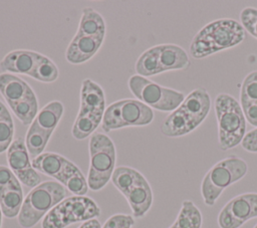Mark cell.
Instances as JSON below:
<instances>
[{"label": "cell", "instance_id": "cell-22", "mask_svg": "<svg viewBox=\"0 0 257 228\" xmlns=\"http://www.w3.org/2000/svg\"><path fill=\"white\" fill-rule=\"evenodd\" d=\"M102 118V113L79 109L71 129L73 138L81 141L90 137L101 124Z\"/></svg>", "mask_w": 257, "mask_h": 228}, {"label": "cell", "instance_id": "cell-10", "mask_svg": "<svg viewBox=\"0 0 257 228\" xmlns=\"http://www.w3.org/2000/svg\"><path fill=\"white\" fill-rule=\"evenodd\" d=\"M7 162L11 171L24 186L34 188L40 184L41 177L32 167L23 138L13 140L7 150Z\"/></svg>", "mask_w": 257, "mask_h": 228}, {"label": "cell", "instance_id": "cell-23", "mask_svg": "<svg viewBox=\"0 0 257 228\" xmlns=\"http://www.w3.org/2000/svg\"><path fill=\"white\" fill-rule=\"evenodd\" d=\"M64 111V106L59 100H52L39 109L33 124L43 131L52 133L60 122Z\"/></svg>", "mask_w": 257, "mask_h": 228}, {"label": "cell", "instance_id": "cell-2", "mask_svg": "<svg viewBox=\"0 0 257 228\" xmlns=\"http://www.w3.org/2000/svg\"><path fill=\"white\" fill-rule=\"evenodd\" d=\"M218 125V145L227 151L241 145L246 135V119L240 102L231 94L221 92L214 100Z\"/></svg>", "mask_w": 257, "mask_h": 228}, {"label": "cell", "instance_id": "cell-34", "mask_svg": "<svg viewBox=\"0 0 257 228\" xmlns=\"http://www.w3.org/2000/svg\"><path fill=\"white\" fill-rule=\"evenodd\" d=\"M240 104L246 122H248L251 126L257 128V100L241 102Z\"/></svg>", "mask_w": 257, "mask_h": 228}, {"label": "cell", "instance_id": "cell-15", "mask_svg": "<svg viewBox=\"0 0 257 228\" xmlns=\"http://www.w3.org/2000/svg\"><path fill=\"white\" fill-rule=\"evenodd\" d=\"M0 93L8 105L19 102L34 93L30 85L12 73H0Z\"/></svg>", "mask_w": 257, "mask_h": 228}, {"label": "cell", "instance_id": "cell-16", "mask_svg": "<svg viewBox=\"0 0 257 228\" xmlns=\"http://www.w3.org/2000/svg\"><path fill=\"white\" fill-rule=\"evenodd\" d=\"M159 59L162 71L171 70H184L187 69L190 64V58L186 50L180 45L173 43L159 44Z\"/></svg>", "mask_w": 257, "mask_h": 228}, {"label": "cell", "instance_id": "cell-28", "mask_svg": "<svg viewBox=\"0 0 257 228\" xmlns=\"http://www.w3.org/2000/svg\"><path fill=\"white\" fill-rule=\"evenodd\" d=\"M142 175L141 172L134 168L119 166L114 169L110 180L113 186L124 196Z\"/></svg>", "mask_w": 257, "mask_h": 228}, {"label": "cell", "instance_id": "cell-27", "mask_svg": "<svg viewBox=\"0 0 257 228\" xmlns=\"http://www.w3.org/2000/svg\"><path fill=\"white\" fill-rule=\"evenodd\" d=\"M9 107L24 126L31 125L39 111L38 101L35 93H32L19 102L9 105Z\"/></svg>", "mask_w": 257, "mask_h": 228}, {"label": "cell", "instance_id": "cell-33", "mask_svg": "<svg viewBox=\"0 0 257 228\" xmlns=\"http://www.w3.org/2000/svg\"><path fill=\"white\" fill-rule=\"evenodd\" d=\"M135 225V218L128 214H114L110 216L101 228H132Z\"/></svg>", "mask_w": 257, "mask_h": 228}, {"label": "cell", "instance_id": "cell-9", "mask_svg": "<svg viewBox=\"0 0 257 228\" xmlns=\"http://www.w3.org/2000/svg\"><path fill=\"white\" fill-rule=\"evenodd\" d=\"M254 218H257V193H244L232 198L221 209L218 225L220 228H240Z\"/></svg>", "mask_w": 257, "mask_h": 228}, {"label": "cell", "instance_id": "cell-5", "mask_svg": "<svg viewBox=\"0 0 257 228\" xmlns=\"http://www.w3.org/2000/svg\"><path fill=\"white\" fill-rule=\"evenodd\" d=\"M88 150V188L92 191H99L108 183L115 169V147L111 139L105 134L93 133L89 139Z\"/></svg>", "mask_w": 257, "mask_h": 228}, {"label": "cell", "instance_id": "cell-18", "mask_svg": "<svg viewBox=\"0 0 257 228\" xmlns=\"http://www.w3.org/2000/svg\"><path fill=\"white\" fill-rule=\"evenodd\" d=\"M79 109L90 110L102 115L105 110L104 92L100 85L89 78L84 79L81 83Z\"/></svg>", "mask_w": 257, "mask_h": 228}, {"label": "cell", "instance_id": "cell-11", "mask_svg": "<svg viewBox=\"0 0 257 228\" xmlns=\"http://www.w3.org/2000/svg\"><path fill=\"white\" fill-rule=\"evenodd\" d=\"M178 109L188 120L191 126L196 130L207 118L211 109V96L206 88L198 87L193 89Z\"/></svg>", "mask_w": 257, "mask_h": 228}, {"label": "cell", "instance_id": "cell-31", "mask_svg": "<svg viewBox=\"0 0 257 228\" xmlns=\"http://www.w3.org/2000/svg\"><path fill=\"white\" fill-rule=\"evenodd\" d=\"M257 100V70L249 72L243 79L240 87L239 102Z\"/></svg>", "mask_w": 257, "mask_h": 228}, {"label": "cell", "instance_id": "cell-7", "mask_svg": "<svg viewBox=\"0 0 257 228\" xmlns=\"http://www.w3.org/2000/svg\"><path fill=\"white\" fill-rule=\"evenodd\" d=\"M154 121V111L139 99L125 98L109 104L103 113L101 130L104 133L125 128L144 127Z\"/></svg>", "mask_w": 257, "mask_h": 228}, {"label": "cell", "instance_id": "cell-30", "mask_svg": "<svg viewBox=\"0 0 257 228\" xmlns=\"http://www.w3.org/2000/svg\"><path fill=\"white\" fill-rule=\"evenodd\" d=\"M30 77L41 82H53L58 77V68L50 58L42 55Z\"/></svg>", "mask_w": 257, "mask_h": 228}, {"label": "cell", "instance_id": "cell-3", "mask_svg": "<svg viewBox=\"0 0 257 228\" xmlns=\"http://www.w3.org/2000/svg\"><path fill=\"white\" fill-rule=\"evenodd\" d=\"M66 188L58 182L45 181L32 188L25 196L17 216L22 228L34 227L63 199L68 197Z\"/></svg>", "mask_w": 257, "mask_h": 228}, {"label": "cell", "instance_id": "cell-4", "mask_svg": "<svg viewBox=\"0 0 257 228\" xmlns=\"http://www.w3.org/2000/svg\"><path fill=\"white\" fill-rule=\"evenodd\" d=\"M248 165L237 155H230L212 166L201 182V195L205 205L214 206L224 190L245 177Z\"/></svg>", "mask_w": 257, "mask_h": 228}, {"label": "cell", "instance_id": "cell-12", "mask_svg": "<svg viewBox=\"0 0 257 228\" xmlns=\"http://www.w3.org/2000/svg\"><path fill=\"white\" fill-rule=\"evenodd\" d=\"M42 54L32 50L17 49L7 53L0 61V68L7 73L31 75Z\"/></svg>", "mask_w": 257, "mask_h": 228}, {"label": "cell", "instance_id": "cell-14", "mask_svg": "<svg viewBox=\"0 0 257 228\" xmlns=\"http://www.w3.org/2000/svg\"><path fill=\"white\" fill-rule=\"evenodd\" d=\"M134 218L144 217L153 205V191L150 183L142 175L124 195Z\"/></svg>", "mask_w": 257, "mask_h": 228}, {"label": "cell", "instance_id": "cell-20", "mask_svg": "<svg viewBox=\"0 0 257 228\" xmlns=\"http://www.w3.org/2000/svg\"><path fill=\"white\" fill-rule=\"evenodd\" d=\"M104 34L105 23L100 13L91 7L83 8L75 35H86L104 38Z\"/></svg>", "mask_w": 257, "mask_h": 228}, {"label": "cell", "instance_id": "cell-8", "mask_svg": "<svg viewBox=\"0 0 257 228\" xmlns=\"http://www.w3.org/2000/svg\"><path fill=\"white\" fill-rule=\"evenodd\" d=\"M131 92L143 103L160 111H173L185 99L182 91L160 85L147 77L134 74L128 79Z\"/></svg>", "mask_w": 257, "mask_h": 228}, {"label": "cell", "instance_id": "cell-17", "mask_svg": "<svg viewBox=\"0 0 257 228\" xmlns=\"http://www.w3.org/2000/svg\"><path fill=\"white\" fill-rule=\"evenodd\" d=\"M23 200V190L18 179L6 186L0 187V207L5 217H17Z\"/></svg>", "mask_w": 257, "mask_h": 228}, {"label": "cell", "instance_id": "cell-24", "mask_svg": "<svg viewBox=\"0 0 257 228\" xmlns=\"http://www.w3.org/2000/svg\"><path fill=\"white\" fill-rule=\"evenodd\" d=\"M203 216L200 209L191 200L182 202L175 222L169 228H202Z\"/></svg>", "mask_w": 257, "mask_h": 228}, {"label": "cell", "instance_id": "cell-36", "mask_svg": "<svg viewBox=\"0 0 257 228\" xmlns=\"http://www.w3.org/2000/svg\"><path fill=\"white\" fill-rule=\"evenodd\" d=\"M16 179L17 177L14 175V173L11 171L9 167L0 165V187L10 184Z\"/></svg>", "mask_w": 257, "mask_h": 228}, {"label": "cell", "instance_id": "cell-1", "mask_svg": "<svg viewBox=\"0 0 257 228\" xmlns=\"http://www.w3.org/2000/svg\"><path fill=\"white\" fill-rule=\"evenodd\" d=\"M245 39V30L240 22L231 18H219L202 27L193 37L189 52L202 59L237 46Z\"/></svg>", "mask_w": 257, "mask_h": 228}, {"label": "cell", "instance_id": "cell-32", "mask_svg": "<svg viewBox=\"0 0 257 228\" xmlns=\"http://www.w3.org/2000/svg\"><path fill=\"white\" fill-rule=\"evenodd\" d=\"M240 24L252 37L257 39V8L245 7L240 13Z\"/></svg>", "mask_w": 257, "mask_h": 228}, {"label": "cell", "instance_id": "cell-39", "mask_svg": "<svg viewBox=\"0 0 257 228\" xmlns=\"http://www.w3.org/2000/svg\"><path fill=\"white\" fill-rule=\"evenodd\" d=\"M253 228H257V224H256V225H255Z\"/></svg>", "mask_w": 257, "mask_h": 228}, {"label": "cell", "instance_id": "cell-25", "mask_svg": "<svg viewBox=\"0 0 257 228\" xmlns=\"http://www.w3.org/2000/svg\"><path fill=\"white\" fill-rule=\"evenodd\" d=\"M135 69L137 74L143 77H149L163 72L160 65L158 45L145 50L139 56L136 61Z\"/></svg>", "mask_w": 257, "mask_h": 228}, {"label": "cell", "instance_id": "cell-21", "mask_svg": "<svg viewBox=\"0 0 257 228\" xmlns=\"http://www.w3.org/2000/svg\"><path fill=\"white\" fill-rule=\"evenodd\" d=\"M68 161L69 160L59 154L46 152L31 160V164L37 172L57 180L67 165Z\"/></svg>", "mask_w": 257, "mask_h": 228}, {"label": "cell", "instance_id": "cell-6", "mask_svg": "<svg viewBox=\"0 0 257 228\" xmlns=\"http://www.w3.org/2000/svg\"><path fill=\"white\" fill-rule=\"evenodd\" d=\"M100 208L87 196H70L54 206L42 219L41 228H65L77 222L95 219Z\"/></svg>", "mask_w": 257, "mask_h": 228}, {"label": "cell", "instance_id": "cell-26", "mask_svg": "<svg viewBox=\"0 0 257 228\" xmlns=\"http://www.w3.org/2000/svg\"><path fill=\"white\" fill-rule=\"evenodd\" d=\"M51 136L52 133L43 131L33 123L30 125L25 137V145L31 160L43 153Z\"/></svg>", "mask_w": 257, "mask_h": 228}, {"label": "cell", "instance_id": "cell-13", "mask_svg": "<svg viewBox=\"0 0 257 228\" xmlns=\"http://www.w3.org/2000/svg\"><path fill=\"white\" fill-rule=\"evenodd\" d=\"M104 38L74 35L65 51V58L69 63L80 64L89 60L99 50Z\"/></svg>", "mask_w": 257, "mask_h": 228}, {"label": "cell", "instance_id": "cell-19", "mask_svg": "<svg viewBox=\"0 0 257 228\" xmlns=\"http://www.w3.org/2000/svg\"><path fill=\"white\" fill-rule=\"evenodd\" d=\"M56 181L63 185L66 190L74 196H85L88 191L87 179L84 178L79 168L71 161H68Z\"/></svg>", "mask_w": 257, "mask_h": 228}, {"label": "cell", "instance_id": "cell-37", "mask_svg": "<svg viewBox=\"0 0 257 228\" xmlns=\"http://www.w3.org/2000/svg\"><path fill=\"white\" fill-rule=\"evenodd\" d=\"M78 228H101L99 221L95 218V219H90L88 221L82 222Z\"/></svg>", "mask_w": 257, "mask_h": 228}, {"label": "cell", "instance_id": "cell-35", "mask_svg": "<svg viewBox=\"0 0 257 228\" xmlns=\"http://www.w3.org/2000/svg\"><path fill=\"white\" fill-rule=\"evenodd\" d=\"M241 146L249 153H257V128L246 133L241 142Z\"/></svg>", "mask_w": 257, "mask_h": 228}, {"label": "cell", "instance_id": "cell-29", "mask_svg": "<svg viewBox=\"0 0 257 228\" xmlns=\"http://www.w3.org/2000/svg\"><path fill=\"white\" fill-rule=\"evenodd\" d=\"M14 123L8 108L0 100V154L8 150L13 142Z\"/></svg>", "mask_w": 257, "mask_h": 228}, {"label": "cell", "instance_id": "cell-38", "mask_svg": "<svg viewBox=\"0 0 257 228\" xmlns=\"http://www.w3.org/2000/svg\"><path fill=\"white\" fill-rule=\"evenodd\" d=\"M2 216H3V213H2V210H1V207H0V228H1V225H2Z\"/></svg>", "mask_w": 257, "mask_h": 228}]
</instances>
